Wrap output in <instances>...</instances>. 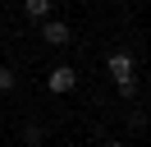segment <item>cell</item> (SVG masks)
I'll return each instance as SVG.
<instances>
[{
    "label": "cell",
    "mask_w": 151,
    "mask_h": 147,
    "mask_svg": "<svg viewBox=\"0 0 151 147\" xmlns=\"http://www.w3.org/2000/svg\"><path fill=\"white\" fill-rule=\"evenodd\" d=\"M105 69H110V78H114V87L128 97L133 87H137V74H133V55H124V51H114L110 60H105Z\"/></svg>",
    "instance_id": "obj_1"
},
{
    "label": "cell",
    "mask_w": 151,
    "mask_h": 147,
    "mask_svg": "<svg viewBox=\"0 0 151 147\" xmlns=\"http://www.w3.org/2000/svg\"><path fill=\"white\" fill-rule=\"evenodd\" d=\"M46 87L55 92V97H64V92H73V87H78V74L69 69V64H55V69L46 74Z\"/></svg>",
    "instance_id": "obj_2"
},
{
    "label": "cell",
    "mask_w": 151,
    "mask_h": 147,
    "mask_svg": "<svg viewBox=\"0 0 151 147\" xmlns=\"http://www.w3.org/2000/svg\"><path fill=\"white\" fill-rule=\"evenodd\" d=\"M41 37H46L50 46H69V23H60V18H46V23H41Z\"/></svg>",
    "instance_id": "obj_3"
},
{
    "label": "cell",
    "mask_w": 151,
    "mask_h": 147,
    "mask_svg": "<svg viewBox=\"0 0 151 147\" xmlns=\"http://www.w3.org/2000/svg\"><path fill=\"white\" fill-rule=\"evenodd\" d=\"M50 5H55V0H23V14L37 18V23H46V18H50Z\"/></svg>",
    "instance_id": "obj_4"
},
{
    "label": "cell",
    "mask_w": 151,
    "mask_h": 147,
    "mask_svg": "<svg viewBox=\"0 0 151 147\" xmlns=\"http://www.w3.org/2000/svg\"><path fill=\"white\" fill-rule=\"evenodd\" d=\"M14 83H19V74L9 64H0V92H14Z\"/></svg>",
    "instance_id": "obj_5"
},
{
    "label": "cell",
    "mask_w": 151,
    "mask_h": 147,
    "mask_svg": "<svg viewBox=\"0 0 151 147\" xmlns=\"http://www.w3.org/2000/svg\"><path fill=\"white\" fill-rule=\"evenodd\" d=\"M105 147H124V143H105Z\"/></svg>",
    "instance_id": "obj_6"
}]
</instances>
